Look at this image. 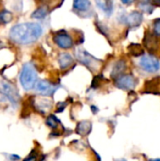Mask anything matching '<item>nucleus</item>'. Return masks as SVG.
<instances>
[{
	"instance_id": "f8f14e48",
	"label": "nucleus",
	"mask_w": 160,
	"mask_h": 161,
	"mask_svg": "<svg viewBox=\"0 0 160 161\" xmlns=\"http://www.w3.org/2000/svg\"><path fill=\"white\" fill-rule=\"evenodd\" d=\"M98 8H100L104 12H106L108 15H110L112 13V3L108 0H96Z\"/></svg>"
},
{
	"instance_id": "4468645a",
	"label": "nucleus",
	"mask_w": 160,
	"mask_h": 161,
	"mask_svg": "<svg viewBox=\"0 0 160 161\" xmlns=\"http://www.w3.org/2000/svg\"><path fill=\"white\" fill-rule=\"evenodd\" d=\"M91 130V124L85 121V122H81L77 125L76 126V131L78 134L82 135V136H85L87 134H89Z\"/></svg>"
},
{
	"instance_id": "0eeeda50",
	"label": "nucleus",
	"mask_w": 160,
	"mask_h": 161,
	"mask_svg": "<svg viewBox=\"0 0 160 161\" xmlns=\"http://www.w3.org/2000/svg\"><path fill=\"white\" fill-rule=\"evenodd\" d=\"M58 90V86L47 80H39L35 85V91L43 96H50Z\"/></svg>"
},
{
	"instance_id": "5701e85b",
	"label": "nucleus",
	"mask_w": 160,
	"mask_h": 161,
	"mask_svg": "<svg viewBox=\"0 0 160 161\" xmlns=\"http://www.w3.org/2000/svg\"><path fill=\"white\" fill-rule=\"evenodd\" d=\"M149 161H160V158H154V159H150Z\"/></svg>"
},
{
	"instance_id": "b1692460",
	"label": "nucleus",
	"mask_w": 160,
	"mask_h": 161,
	"mask_svg": "<svg viewBox=\"0 0 160 161\" xmlns=\"http://www.w3.org/2000/svg\"><path fill=\"white\" fill-rule=\"evenodd\" d=\"M123 161H125V160H123Z\"/></svg>"
},
{
	"instance_id": "ddd939ff",
	"label": "nucleus",
	"mask_w": 160,
	"mask_h": 161,
	"mask_svg": "<svg viewBox=\"0 0 160 161\" xmlns=\"http://www.w3.org/2000/svg\"><path fill=\"white\" fill-rule=\"evenodd\" d=\"M91 8L90 0H74V8L79 11H87Z\"/></svg>"
},
{
	"instance_id": "6e6552de",
	"label": "nucleus",
	"mask_w": 160,
	"mask_h": 161,
	"mask_svg": "<svg viewBox=\"0 0 160 161\" xmlns=\"http://www.w3.org/2000/svg\"><path fill=\"white\" fill-rule=\"evenodd\" d=\"M75 56L80 62H82L89 68H92L97 62V60L93 57H91L87 51L83 49H77V51L75 52Z\"/></svg>"
},
{
	"instance_id": "aec40b11",
	"label": "nucleus",
	"mask_w": 160,
	"mask_h": 161,
	"mask_svg": "<svg viewBox=\"0 0 160 161\" xmlns=\"http://www.w3.org/2000/svg\"><path fill=\"white\" fill-rule=\"evenodd\" d=\"M154 31L157 36H160V19H157L154 23Z\"/></svg>"
},
{
	"instance_id": "39448f33",
	"label": "nucleus",
	"mask_w": 160,
	"mask_h": 161,
	"mask_svg": "<svg viewBox=\"0 0 160 161\" xmlns=\"http://www.w3.org/2000/svg\"><path fill=\"white\" fill-rule=\"evenodd\" d=\"M116 87L123 90H132L136 87L137 81L132 75H121L114 80Z\"/></svg>"
},
{
	"instance_id": "2eb2a0df",
	"label": "nucleus",
	"mask_w": 160,
	"mask_h": 161,
	"mask_svg": "<svg viewBox=\"0 0 160 161\" xmlns=\"http://www.w3.org/2000/svg\"><path fill=\"white\" fill-rule=\"evenodd\" d=\"M125 70V63L124 61H118L115 66L113 67L112 73H111V76L115 78H117L118 76H120L121 75H123L124 71Z\"/></svg>"
},
{
	"instance_id": "7ed1b4c3",
	"label": "nucleus",
	"mask_w": 160,
	"mask_h": 161,
	"mask_svg": "<svg viewBox=\"0 0 160 161\" xmlns=\"http://www.w3.org/2000/svg\"><path fill=\"white\" fill-rule=\"evenodd\" d=\"M0 92L6 96V98L10 102V104L14 107H17L20 97L16 88L8 83V81H1L0 82Z\"/></svg>"
},
{
	"instance_id": "f257e3e1",
	"label": "nucleus",
	"mask_w": 160,
	"mask_h": 161,
	"mask_svg": "<svg viewBox=\"0 0 160 161\" xmlns=\"http://www.w3.org/2000/svg\"><path fill=\"white\" fill-rule=\"evenodd\" d=\"M42 34V27L38 23H22L15 25L9 32L10 39L20 44L36 42Z\"/></svg>"
},
{
	"instance_id": "4be33fe9",
	"label": "nucleus",
	"mask_w": 160,
	"mask_h": 161,
	"mask_svg": "<svg viewBox=\"0 0 160 161\" xmlns=\"http://www.w3.org/2000/svg\"><path fill=\"white\" fill-rule=\"evenodd\" d=\"M124 4H125V5H131L133 2H135L136 0H121Z\"/></svg>"
},
{
	"instance_id": "f3484780",
	"label": "nucleus",
	"mask_w": 160,
	"mask_h": 161,
	"mask_svg": "<svg viewBox=\"0 0 160 161\" xmlns=\"http://www.w3.org/2000/svg\"><path fill=\"white\" fill-rule=\"evenodd\" d=\"M47 15V8H44V7H41L39 8H37L31 15L32 18H35V19H42L44 18L45 16Z\"/></svg>"
},
{
	"instance_id": "6ab92c4d",
	"label": "nucleus",
	"mask_w": 160,
	"mask_h": 161,
	"mask_svg": "<svg viewBox=\"0 0 160 161\" xmlns=\"http://www.w3.org/2000/svg\"><path fill=\"white\" fill-rule=\"evenodd\" d=\"M12 20V14L8 11V10H3L0 12V21L2 23H5V24H8L9 22H11Z\"/></svg>"
},
{
	"instance_id": "f03ea898",
	"label": "nucleus",
	"mask_w": 160,
	"mask_h": 161,
	"mask_svg": "<svg viewBox=\"0 0 160 161\" xmlns=\"http://www.w3.org/2000/svg\"><path fill=\"white\" fill-rule=\"evenodd\" d=\"M37 77L38 75L34 65L30 62L25 63L20 74V82L23 89L25 91H30L35 88Z\"/></svg>"
},
{
	"instance_id": "412c9836",
	"label": "nucleus",
	"mask_w": 160,
	"mask_h": 161,
	"mask_svg": "<svg viewBox=\"0 0 160 161\" xmlns=\"http://www.w3.org/2000/svg\"><path fill=\"white\" fill-rule=\"evenodd\" d=\"M37 160V157L35 155H30L28 158H26L24 161H36Z\"/></svg>"
},
{
	"instance_id": "9b49d317",
	"label": "nucleus",
	"mask_w": 160,
	"mask_h": 161,
	"mask_svg": "<svg viewBox=\"0 0 160 161\" xmlns=\"http://www.w3.org/2000/svg\"><path fill=\"white\" fill-rule=\"evenodd\" d=\"M74 62L73 57L68 53H62L58 57V63L61 69H67Z\"/></svg>"
},
{
	"instance_id": "a211bd4d",
	"label": "nucleus",
	"mask_w": 160,
	"mask_h": 161,
	"mask_svg": "<svg viewBox=\"0 0 160 161\" xmlns=\"http://www.w3.org/2000/svg\"><path fill=\"white\" fill-rule=\"evenodd\" d=\"M58 124H59V121L55 115H49L46 119V125L52 129H56Z\"/></svg>"
},
{
	"instance_id": "dca6fc26",
	"label": "nucleus",
	"mask_w": 160,
	"mask_h": 161,
	"mask_svg": "<svg viewBox=\"0 0 160 161\" xmlns=\"http://www.w3.org/2000/svg\"><path fill=\"white\" fill-rule=\"evenodd\" d=\"M128 50L135 57H139V56H141V55H142L144 53V50H143L142 46L141 44H138V43H132L128 47Z\"/></svg>"
},
{
	"instance_id": "9d476101",
	"label": "nucleus",
	"mask_w": 160,
	"mask_h": 161,
	"mask_svg": "<svg viewBox=\"0 0 160 161\" xmlns=\"http://www.w3.org/2000/svg\"><path fill=\"white\" fill-rule=\"evenodd\" d=\"M142 19H143V17H142V14L141 12L133 11L126 16L124 22H126V24L130 27H135V26H138L141 24Z\"/></svg>"
},
{
	"instance_id": "20e7f679",
	"label": "nucleus",
	"mask_w": 160,
	"mask_h": 161,
	"mask_svg": "<svg viewBox=\"0 0 160 161\" xmlns=\"http://www.w3.org/2000/svg\"><path fill=\"white\" fill-rule=\"evenodd\" d=\"M140 66L148 73H156L160 69L159 60L151 55H145L140 59Z\"/></svg>"
},
{
	"instance_id": "1a4fd4ad",
	"label": "nucleus",
	"mask_w": 160,
	"mask_h": 161,
	"mask_svg": "<svg viewBox=\"0 0 160 161\" xmlns=\"http://www.w3.org/2000/svg\"><path fill=\"white\" fill-rule=\"evenodd\" d=\"M144 45L151 53H156L159 49V41L156 35L149 34L144 39Z\"/></svg>"
},
{
	"instance_id": "423d86ee",
	"label": "nucleus",
	"mask_w": 160,
	"mask_h": 161,
	"mask_svg": "<svg viewBox=\"0 0 160 161\" xmlns=\"http://www.w3.org/2000/svg\"><path fill=\"white\" fill-rule=\"evenodd\" d=\"M54 42L58 47L62 49H69L74 45L73 39L64 30H61L56 33V35L54 36Z\"/></svg>"
}]
</instances>
